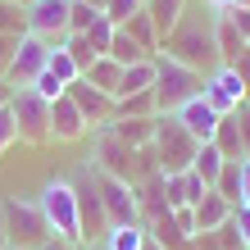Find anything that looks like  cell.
<instances>
[{"label":"cell","mask_w":250,"mask_h":250,"mask_svg":"<svg viewBox=\"0 0 250 250\" xmlns=\"http://www.w3.org/2000/svg\"><path fill=\"white\" fill-rule=\"evenodd\" d=\"M164 55H173L187 68H218V46H214V19L205 14H182V23L173 27V37L159 46Z\"/></svg>","instance_id":"cell-1"},{"label":"cell","mask_w":250,"mask_h":250,"mask_svg":"<svg viewBox=\"0 0 250 250\" xmlns=\"http://www.w3.org/2000/svg\"><path fill=\"white\" fill-rule=\"evenodd\" d=\"M37 209L46 218V232L64 246H82V218H78V196L68 178H50L37 196Z\"/></svg>","instance_id":"cell-2"},{"label":"cell","mask_w":250,"mask_h":250,"mask_svg":"<svg viewBox=\"0 0 250 250\" xmlns=\"http://www.w3.org/2000/svg\"><path fill=\"white\" fill-rule=\"evenodd\" d=\"M155 173L159 178H178V173H191L200 146L191 141V132L173 119V114H155Z\"/></svg>","instance_id":"cell-3"},{"label":"cell","mask_w":250,"mask_h":250,"mask_svg":"<svg viewBox=\"0 0 250 250\" xmlns=\"http://www.w3.org/2000/svg\"><path fill=\"white\" fill-rule=\"evenodd\" d=\"M155 109L159 114H173L178 105H187L191 96H200V73L196 68H187V64H178L173 55H164V50H155Z\"/></svg>","instance_id":"cell-4"},{"label":"cell","mask_w":250,"mask_h":250,"mask_svg":"<svg viewBox=\"0 0 250 250\" xmlns=\"http://www.w3.org/2000/svg\"><path fill=\"white\" fill-rule=\"evenodd\" d=\"M9 114H14V132H19V141H27V146L50 141V100L37 96L32 86H14Z\"/></svg>","instance_id":"cell-5"},{"label":"cell","mask_w":250,"mask_h":250,"mask_svg":"<svg viewBox=\"0 0 250 250\" xmlns=\"http://www.w3.org/2000/svg\"><path fill=\"white\" fill-rule=\"evenodd\" d=\"M0 223H5L9 246L37 250L41 241L50 237V232H46V218H41V209H37V200H23V196H5V200H0Z\"/></svg>","instance_id":"cell-6"},{"label":"cell","mask_w":250,"mask_h":250,"mask_svg":"<svg viewBox=\"0 0 250 250\" xmlns=\"http://www.w3.org/2000/svg\"><path fill=\"white\" fill-rule=\"evenodd\" d=\"M68 182H73V196H78L82 241H91V237H105V228H109V214H105V200H100V187H96V164L78 168Z\"/></svg>","instance_id":"cell-7"},{"label":"cell","mask_w":250,"mask_h":250,"mask_svg":"<svg viewBox=\"0 0 250 250\" xmlns=\"http://www.w3.org/2000/svg\"><path fill=\"white\" fill-rule=\"evenodd\" d=\"M200 96L209 100V109H214V114H237L246 100H250L246 82L237 78V68H232V64H218V68H209V73H205Z\"/></svg>","instance_id":"cell-8"},{"label":"cell","mask_w":250,"mask_h":250,"mask_svg":"<svg viewBox=\"0 0 250 250\" xmlns=\"http://www.w3.org/2000/svg\"><path fill=\"white\" fill-rule=\"evenodd\" d=\"M96 168L109 173V178H119V182H137V150L114 137L109 123L96 127Z\"/></svg>","instance_id":"cell-9"},{"label":"cell","mask_w":250,"mask_h":250,"mask_svg":"<svg viewBox=\"0 0 250 250\" xmlns=\"http://www.w3.org/2000/svg\"><path fill=\"white\" fill-rule=\"evenodd\" d=\"M46 55H50L46 41L32 37V32H23L19 46H14L9 68H5V82H9V86H32V82L41 78V68H46Z\"/></svg>","instance_id":"cell-10"},{"label":"cell","mask_w":250,"mask_h":250,"mask_svg":"<svg viewBox=\"0 0 250 250\" xmlns=\"http://www.w3.org/2000/svg\"><path fill=\"white\" fill-rule=\"evenodd\" d=\"M27 32L46 46H60L68 37V0H32L27 5Z\"/></svg>","instance_id":"cell-11"},{"label":"cell","mask_w":250,"mask_h":250,"mask_svg":"<svg viewBox=\"0 0 250 250\" xmlns=\"http://www.w3.org/2000/svg\"><path fill=\"white\" fill-rule=\"evenodd\" d=\"M96 187H100L109 223H137V187L132 182H119V178H109V173L96 168Z\"/></svg>","instance_id":"cell-12"},{"label":"cell","mask_w":250,"mask_h":250,"mask_svg":"<svg viewBox=\"0 0 250 250\" xmlns=\"http://www.w3.org/2000/svg\"><path fill=\"white\" fill-rule=\"evenodd\" d=\"M173 119H178V123L191 132V141H196V146H209V141H214V132H218V119H223V114H214L205 96H191L187 105H178V109H173Z\"/></svg>","instance_id":"cell-13"},{"label":"cell","mask_w":250,"mask_h":250,"mask_svg":"<svg viewBox=\"0 0 250 250\" xmlns=\"http://www.w3.org/2000/svg\"><path fill=\"white\" fill-rule=\"evenodd\" d=\"M64 96H68L73 105L82 109V119L91 123V127H100V123H114V96L96 91V86L86 82V78H78V82H73V86H68Z\"/></svg>","instance_id":"cell-14"},{"label":"cell","mask_w":250,"mask_h":250,"mask_svg":"<svg viewBox=\"0 0 250 250\" xmlns=\"http://www.w3.org/2000/svg\"><path fill=\"white\" fill-rule=\"evenodd\" d=\"M86 132H91V123L82 119V109L68 96H55L50 100V141H82Z\"/></svg>","instance_id":"cell-15"},{"label":"cell","mask_w":250,"mask_h":250,"mask_svg":"<svg viewBox=\"0 0 250 250\" xmlns=\"http://www.w3.org/2000/svg\"><path fill=\"white\" fill-rule=\"evenodd\" d=\"M232 209H237V205H232V200H223L218 191H209V196H205L200 205H191V214H196V237H200V232H218V228H223L228 218H232Z\"/></svg>","instance_id":"cell-16"},{"label":"cell","mask_w":250,"mask_h":250,"mask_svg":"<svg viewBox=\"0 0 250 250\" xmlns=\"http://www.w3.org/2000/svg\"><path fill=\"white\" fill-rule=\"evenodd\" d=\"M146 14H150V23H155V37H159V46L173 37V27L182 23V14H187V0H146L141 5Z\"/></svg>","instance_id":"cell-17"},{"label":"cell","mask_w":250,"mask_h":250,"mask_svg":"<svg viewBox=\"0 0 250 250\" xmlns=\"http://www.w3.org/2000/svg\"><path fill=\"white\" fill-rule=\"evenodd\" d=\"M214 46H218V64H232V60H237V55L250 46V41L237 32V27H232V19H228V9L223 14H218V19H214Z\"/></svg>","instance_id":"cell-18"},{"label":"cell","mask_w":250,"mask_h":250,"mask_svg":"<svg viewBox=\"0 0 250 250\" xmlns=\"http://www.w3.org/2000/svg\"><path fill=\"white\" fill-rule=\"evenodd\" d=\"M82 78L96 86V91H105V96H119V82H123V64L119 60H109V55H100V60L91 68H82Z\"/></svg>","instance_id":"cell-19"},{"label":"cell","mask_w":250,"mask_h":250,"mask_svg":"<svg viewBox=\"0 0 250 250\" xmlns=\"http://www.w3.org/2000/svg\"><path fill=\"white\" fill-rule=\"evenodd\" d=\"M146 228L141 223H109L105 228V237H100V246L105 250H146Z\"/></svg>","instance_id":"cell-20"},{"label":"cell","mask_w":250,"mask_h":250,"mask_svg":"<svg viewBox=\"0 0 250 250\" xmlns=\"http://www.w3.org/2000/svg\"><path fill=\"white\" fill-rule=\"evenodd\" d=\"M209 146H214L223 159H232V164L246 159V146H241V132H237V114H223V119H218V132H214Z\"/></svg>","instance_id":"cell-21"},{"label":"cell","mask_w":250,"mask_h":250,"mask_svg":"<svg viewBox=\"0 0 250 250\" xmlns=\"http://www.w3.org/2000/svg\"><path fill=\"white\" fill-rule=\"evenodd\" d=\"M155 60H141V64H127L123 68V82H119V96L114 100H123V96H137V91H155Z\"/></svg>","instance_id":"cell-22"},{"label":"cell","mask_w":250,"mask_h":250,"mask_svg":"<svg viewBox=\"0 0 250 250\" xmlns=\"http://www.w3.org/2000/svg\"><path fill=\"white\" fill-rule=\"evenodd\" d=\"M41 73H46V78H55V82L64 86V91H68V86L82 78V68L73 64V55L64 50V41H60V46H50V55H46V68H41Z\"/></svg>","instance_id":"cell-23"},{"label":"cell","mask_w":250,"mask_h":250,"mask_svg":"<svg viewBox=\"0 0 250 250\" xmlns=\"http://www.w3.org/2000/svg\"><path fill=\"white\" fill-rule=\"evenodd\" d=\"M114 137H119L123 146H132V150H141V146L155 141V119H114Z\"/></svg>","instance_id":"cell-24"},{"label":"cell","mask_w":250,"mask_h":250,"mask_svg":"<svg viewBox=\"0 0 250 250\" xmlns=\"http://www.w3.org/2000/svg\"><path fill=\"white\" fill-rule=\"evenodd\" d=\"M105 55H109V60H119L123 68H127V64H141V60H155V55L146 50V46H137V41H132L123 27H114V37H109V50H105Z\"/></svg>","instance_id":"cell-25"},{"label":"cell","mask_w":250,"mask_h":250,"mask_svg":"<svg viewBox=\"0 0 250 250\" xmlns=\"http://www.w3.org/2000/svg\"><path fill=\"white\" fill-rule=\"evenodd\" d=\"M155 91H137V96H123L114 100V119H155Z\"/></svg>","instance_id":"cell-26"},{"label":"cell","mask_w":250,"mask_h":250,"mask_svg":"<svg viewBox=\"0 0 250 250\" xmlns=\"http://www.w3.org/2000/svg\"><path fill=\"white\" fill-rule=\"evenodd\" d=\"M223 164H228V159L218 155L214 146H200V150H196V164H191V173H196V178L214 191V182H218V173H223Z\"/></svg>","instance_id":"cell-27"},{"label":"cell","mask_w":250,"mask_h":250,"mask_svg":"<svg viewBox=\"0 0 250 250\" xmlns=\"http://www.w3.org/2000/svg\"><path fill=\"white\" fill-rule=\"evenodd\" d=\"M123 32H127L132 41H137V46H146L150 55L159 50V37H155V23H150V14H146V9H141V14H132V19L123 23Z\"/></svg>","instance_id":"cell-28"},{"label":"cell","mask_w":250,"mask_h":250,"mask_svg":"<svg viewBox=\"0 0 250 250\" xmlns=\"http://www.w3.org/2000/svg\"><path fill=\"white\" fill-rule=\"evenodd\" d=\"M64 50L73 55V64H78V68H91V64L100 60V55H96V46L86 41V32H68V37H64Z\"/></svg>","instance_id":"cell-29"},{"label":"cell","mask_w":250,"mask_h":250,"mask_svg":"<svg viewBox=\"0 0 250 250\" xmlns=\"http://www.w3.org/2000/svg\"><path fill=\"white\" fill-rule=\"evenodd\" d=\"M27 32V9L23 5H0V37H23Z\"/></svg>","instance_id":"cell-30"},{"label":"cell","mask_w":250,"mask_h":250,"mask_svg":"<svg viewBox=\"0 0 250 250\" xmlns=\"http://www.w3.org/2000/svg\"><path fill=\"white\" fill-rule=\"evenodd\" d=\"M214 191H218L223 200H232V205H237V191H241V159H237V164H232V159L223 164V173H218Z\"/></svg>","instance_id":"cell-31"},{"label":"cell","mask_w":250,"mask_h":250,"mask_svg":"<svg viewBox=\"0 0 250 250\" xmlns=\"http://www.w3.org/2000/svg\"><path fill=\"white\" fill-rule=\"evenodd\" d=\"M100 19V9H91L86 0H68V32H86Z\"/></svg>","instance_id":"cell-32"},{"label":"cell","mask_w":250,"mask_h":250,"mask_svg":"<svg viewBox=\"0 0 250 250\" xmlns=\"http://www.w3.org/2000/svg\"><path fill=\"white\" fill-rule=\"evenodd\" d=\"M141 5H146V0H105V9H100V14H105L114 27H123L132 14H141Z\"/></svg>","instance_id":"cell-33"},{"label":"cell","mask_w":250,"mask_h":250,"mask_svg":"<svg viewBox=\"0 0 250 250\" xmlns=\"http://www.w3.org/2000/svg\"><path fill=\"white\" fill-rule=\"evenodd\" d=\"M109 37H114V23L105 19V14H100V19L86 27V41L96 46V55H105V50H109Z\"/></svg>","instance_id":"cell-34"},{"label":"cell","mask_w":250,"mask_h":250,"mask_svg":"<svg viewBox=\"0 0 250 250\" xmlns=\"http://www.w3.org/2000/svg\"><path fill=\"white\" fill-rule=\"evenodd\" d=\"M232 232H237V246L241 250H250V209H232Z\"/></svg>","instance_id":"cell-35"},{"label":"cell","mask_w":250,"mask_h":250,"mask_svg":"<svg viewBox=\"0 0 250 250\" xmlns=\"http://www.w3.org/2000/svg\"><path fill=\"white\" fill-rule=\"evenodd\" d=\"M14 141H19V132H14V114H9V105H5V109H0V155H5Z\"/></svg>","instance_id":"cell-36"},{"label":"cell","mask_w":250,"mask_h":250,"mask_svg":"<svg viewBox=\"0 0 250 250\" xmlns=\"http://www.w3.org/2000/svg\"><path fill=\"white\" fill-rule=\"evenodd\" d=\"M182 187H187V205H200L205 196H209V187H205L196 173H182Z\"/></svg>","instance_id":"cell-37"},{"label":"cell","mask_w":250,"mask_h":250,"mask_svg":"<svg viewBox=\"0 0 250 250\" xmlns=\"http://www.w3.org/2000/svg\"><path fill=\"white\" fill-rule=\"evenodd\" d=\"M228 19H232V27H237V32L250 41V9H241V5H232L228 9Z\"/></svg>","instance_id":"cell-38"},{"label":"cell","mask_w":250,"mask_h":250,"mask_svg":"<svg viewBox=\"0 0 250 250\" xmlns=\"http://www.w3.org/2000/svg\"><path fill=\"white\" fill-rule=\"evenodd\" d=\"M237 132H241V146H246V159H250V105L237 109Z\"/></svg>","instance_id":"cell-39"},{"label":"cell","mask_w":250,"mask_h":250,"mask_svg":"<svg viewBox=\"0 0 250 250\" xmlns=\"http://www.w3.org/2000/svg\"><path fill=\"white\" fill-rule=\"evenodd\" d=\"M237 205L250 209V159H241V191H237Z\"/></svg>","instance_id":"cell-40"},{"label":"cell","mask_w":250,"mask_h":250,"mask_svg":"<svg viewBox=\"0 0 250 250\" xmlns=\"http://www.w3.org/2000/svg\"><path fill=\"white\" fill-rule=\"evenodd\" d=\"M14 46H19V37H0V78H5V68L14 60Z\"/></svg>","instance_id":"cell-41"},{"label":"cell","mask_w":250,"mask_h":250,"mask_svg":"<svg viewBox=\"0 0 250 250\" xmlns=\"http://www.w3.org/2000/svg\"><path fill=\"white\" fill-rule=\"evenodd\" d=\"M232 68H237V78L246 82V91H250V46H246V50L237 55V60H232Z\"/></svg>","instance_id":"cell-42"},{"label":"cell","mask_w":250,"mask_h":250,"mask_svg":"<svg viewBox=\"0 0 250 250\" xmlns=\"http://www.w3.org/2000/svg\"><path fill=\"white\" fill-rule=\"evenodd\" d=\"M37 250H73V246H64V241H55V237H46V241H41Z\"/></svg>","instance_id":"cell-43"},{"label":"cell","mask_w":250,"mask_h":250,"mask_svg":"<svg viewBox=\"0 0 250 250\" xmlns=\"http://www.w3.org/2000/svg\"><path fill=\"white\" fill-rule=\"evenodd\" d=\"M205 5H209L214 14H223V9H232V5H237V0H205Z\"/></svg>","instance_id":"cell-44"},{"label":"cell","mask_w":250,"mask_h":250,"mask_svg":"<svg viewBox=\"0 0 250 250\" xmlns=\"http://www.w3.org/2000/svg\"><path fill=\"white\" fill-rule=\"evenodd\" d=\"M9 96H14V86H9L5 78H0V109H5V105H9Z\"/></svg>","instance_id":"cell-45"},{"label":"cell","mask_w":250,"mask_h":250,"mask_svg":"<svg viewBox=\"0 0 250 250\" xmlns=\"http://www.w3.org/2000/svg\"><path fill=\"white\" fill-rule=\"evenodd\" d=\"M0 250H9V237H5V223H0Z\"/></svg>","instance_id":"cell-46"},{"label":"cell","mask_w":250,"mask_h":250,"mask_svg":"<svg viewBox=\"0 0 250 250\" xmlns=\"http://www.w3.org/2000/svg\"><path fill=\"white\" fill-rule=\"evenodd\" d=\"M82 250H105V246H100V241H82Z\"/></svg>","instance_id":"cell-47"},{"label":"cell","mask_w":250,"mask_h":250,"mask_svg":"<svg viewBox=\"0 0 250 250\" xmlns=\"http://www.w3.org/2000/svg\"><path fill=\"white\" fill-rule=\"evenodd\" d=\"M0 5H23V9H27V5H32V0H0Z\"/></svg>","instance_id":"cell-48"},{"label":"cell","mask_w":250,"mask_h":250,"mask_svg":"<svg viewBox=\"0 0 250 250\" xmlns=\"http://www.w3.org/2000/svg\"><path fill=\"white\" fill-rule=\"evenodd\" d=\"M237 5H241V9H250V0H237Z\"/></svg>","instance_id":"cell-49"},{"label":"cell","mask_w":250,"mask_h":250,"mask_svg":"<svg viewBox=\"0 0 250 250\" xmlns=\"http://www.w3.org/2000/svg\"><path fill=\"white\" fill-rule=\"evenodd\" d=\"M9 250H27V246H9Z\"/></svg>","instance_id":"cell-50"},{"label":"cell","mask_w":250,"mask_h":250,"mask_svg":"<svg viewBox=\"0 0 250 250\" xmlns=\"http://www.w3.org/2000/svg\"><path fill=\"white\" fill-rule=\"evenodd\" d=\"M246 105H250V100H246Z\"/></svg>","instance_id":"cell-51"}]
</instances>
